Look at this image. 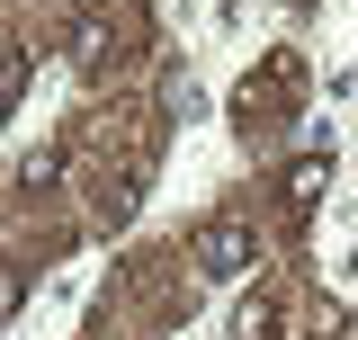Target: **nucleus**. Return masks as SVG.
<instances>
[{
	"label": "nucleus",
	"mask_w": 358,
	"mask_h": 340,
	"mask_svg": "<svg viewBox=\"0 0 358 340\" xmlns=\"http://www.w3.org/2000/svg\"><path fill=\"white\" fill-rule=\"evenodd\" d=\"M251 260H260L251 224H206V233H197V269H206V278H242Z\"/></svg>",
	"instance_id": "nucleus-1"
},
{
	"label": "nucleus",
	"mask_w": 358,
	"mask_h": 340,
	"mask_svg": "<svg viewBox=\"0 0 358 340\" xmlns=\"http://www.w3.org/2000/svg\"><path fill=\"white\" fill-rule=\"evenodd\" d=\"M27 81H36V54H0V126H9V108H18Z\"/></svg>",
	"instance_id": "nucleus-2"
},
{
	"label": "nucleus",
	"mask_w": 358,
	"mask_h": 340,
	"mask_svg": "<svg viewBox=\"0 0 358 340\" xmlns=\"http://www.w3.org/2000/svg\"><path fill=\"white\" fill-rule=\"evenodd\" d=\"M162 108H171L179 126H197V117H206V90H197V81H171V90H162Z\"/></svg>",
	"instance_id": "nucleus-3"
},
{
	"label": "nucleus",
	"mask_w": 358,
	"mask_h": 340,
	"mask_svg": "<svg viewBox=\"0 0 358 340\" xmlns=\"http://www.w3.org/2000/svg\"><path fill=\"white\" fill-rule=\"evenodd\" d=\"M322 170H331V162H313V153H305L296 170H287V197H296V206H313V188H322Z\"/></svg>",
	"instance_id": "nucleus-4"
},
{
	"label": "nucleus",
	"mask_w": 358,
	"mask_h": 340,
	"mask_svg": "<svg viewBox=\"0 0 358 340\" xmlns=\"http://www.w3.org/2000/svg\"><path fill=\"white\" fill-rule=\"evenodd\" d=\"M233 340H278V313H268V304H242V323H233Z\"/></svg>",
	"instance_id": "nucleus-5"
}]
</instances>
